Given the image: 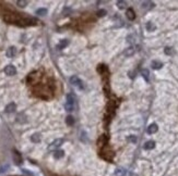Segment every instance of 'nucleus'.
<instances>
[{
    "mask_svg": "<svg viewBox=\"0 0 178 176\" xmlns=\"http://www.w3.org/2000/svg\"><path fill=\"white\" fill-rule=\"evenodd\" d=\"M74 104H75V98L72 94H68L67 95V102L65 104V109L71 112L74 109Z\"/></svg>",
    "mask_w": 178,
    "mask_h": 176,
    "instance_id": "obj_1",
    "label": "nucleus"
},
{
    "mask_svg": "<svg viewBox=\"0 0 178 176\" xmlns=\"http://www.w3.org/2000/svg\"><path fill=\"white\" fill-rule=\"evenodd\" d=\"M70 83L73 86H75L77 88H79V89H83V88H84L83 82H82L78 76H72V77L70 78Z\"/></svg>",
    "mask_w": 178,
    "mask_h": 176,
    "instance_id": "obj_2",
    "label": "nucleus"
},
{
    "mask_svg": "<svg viewBox=\"0 0 178 176\" xmlns=\"http://www.w3.org/2000/svg\"><path fill=\"white\" fill-rule=\"evenodd\" d=\"M5 73L7 75H9V76H13V75L17 74V69H15V67H13V65H7L5 67Z\"/></svg>",
    "mask_w": 178,
    "mask_h": 176,
    "instance_id": "obj_3",
    "label": "nucleus"
},
{
    "mask_svg": "<svg viewBox=\"0 0 178 176\" xmlns=\"http://www.w3.org/2000/svg\"><path fill=\"white\" fill-rule=\"evenodd\" d=\"M62 142H63V139H61V138L54 140V141L50 144V146L48 147V150H54V149H56V148L60 147L62 145Z\"/></svg>",
    "mask_w": 178,
    "mask_h": 176,
    "instance_id": "obj_4",
    "label": "nucleus"
},
{
    "mask_svg": "<svg viewBox=\"0 0 178 176\" xmlns=\"http://www.w3.org/2000/svg\"><path fill=\"white\" fill-rule=\"evenodd\" d=\"M157 129H159L157 125H156L155 123H153V124H151V125L147 127V134H155L157 132Z\"/></svg>",
    "mask_w": 178,
    "mask_h": 176,
    "instance_id": "obj_5",
    "label": "nucleus"
},
{
    "mask_svg": "<svg viewBox=\"0 0 178 176\" xmlns=\"http://www.w3.org/2000/svg\"><path fill=\"white\" fill-rule=\"evenodd\" d=\"M15 55H17V49H15V47H10V48L7 50V57L8 58H13Z\"/></svg>",
    "mask_w": 178,
    "mask_h": 176,
    "instance_id": "obj_6",
    "label": "nucleus"
},
{
    "mask_svg": "<svg viewBox=\"0 0 178 176\" xmlns=\"http://www.w3.org/2000/svg\"><path fill=\"white\" fill-rule=\"evenodd\" d=\"M154 147H155V142H154L153 140H149V141H147V142L144 144L143 148H144L145 150H151V149H154Z\"/></svg>",
    "mask_w": 178,
    "mask_h": 176,
    "instance_id": "obj_7",
    "label": "nucleus"
},
{
    "mask_svg": "<svg viewBox=\"0 0 178 176\" xmlns=\"http://www.w3.org/2000/svg\"><path fill=\"white\" fill-rule=\"evenodd\" d=\"M13 160H14L15 164H18V165L21 164V162H22V158H21V156L17 151H13Z\"/></svg>",
    "mask_w": 178,
    "mask_h": 176,
    "instance_id": "obj_8",
    "label": "nucleus"
},
{
    "mask_svg": "<svg viewBox=\"0 0 178 176\" xmlns=\"http://www.w3.org/2000/svg\"><path fill=\"white\" fill-rule=\"evenodd\" d=\"M126 174H127V171L123 169V167H118L115 171V175L116 176H126Z\"/></svg>",
    "mask_w": 178,
    "mask_h": 176,
    "instance_id": "obj_9",
    "label": "nucleus"
},
{
    "mask_svg": "<svg viewBox=\"0 0 178 176\" xmlns=\"http://www.w3.org/2000/svg\"><path fill=\"white\" fill-rule=\"evenodd\" d=\"M151 67H152V69H154V70H160L161 67H163V63L160 62V61H153V62L151 63Z\"/></svg>",
    "mask_w": 178,
    "mask_h": 176,
    "instance_id": "obj_10",
    "label": "nucleus"
},
{
    "mask_svg": "<svg viewBox=\"0 0 178 176\" xmlns=\"http://www.w3.org/2000/svg\"><path fill=\"white\" fill-rule=\"evenodd\" d=\"M127 18H129V20H131V21H133L135 18V11L132 10V9H128L127 10Z\"/></svg>",
    "mask_w": 178,
    "mask_h": 176,
    "instance_id": "obj_11",
    "label": "nucleus"
},
{
    "mask_svg": "<svg viewBox=\"0 0 178 176\" xmlns=\"http://www.w3.org/2000/svg\"><path fill=\"white\" fill-rule=\"evenodd\" d=\"M145 28H147V32H154V30H156V26L152 22H147V25H145Z\"/></svg>",
    "mask_w": 178,
    "mask_h": 176,
    "instance_id": "obj_12",
    "label": "nucleus"
},
{
    "mask_svg": "<svg viewBox=\"0 0 178 176\" xmlns=\"http://www.w3.org/2000/svg\"><path fill=\"white\" fill-rule=\"evenodd\" d=\"M154 5L153 2H151V1H144V2H142V8H144V9H152L154 8Z\"/></svg>",
    "mask_w": 178,
    "mask_h": 176,
    "instance_id": "obj_13",
    "label": "nucleus"
},
{
    "mask_svg": "<svg viewBox=\"0 0 178 176\" xmlns=\"http://www.w3.org/2000/svg\"><path fill=\"white\" fill-rule=\"evenodd\" d=\"M141 75L147 82H149V78H150V72H149V70H147V69L141 70Z\"/></svg>",
    "mask_w": 178,
    "mask_h": 176,
    "instance_id": "obj_14",
    "label": "nucleus"
},
{
    "mask_svg": "<svg viewBox=\"0 0 178 176\" xmlns=\"http://www.w3.org/2000/svg\"><path fill=\"white\" fill-rule=\"evenodd\" d=\"M15 108H17L15 103H10V104H8V105H7L6 112L7 113H11V112H13V111L15 110Z\"/></svg>",
    "mask_w": 178,
    "mask_h": 176,
    "instance_id": "obj_15",
    "label": "nucleus"
},
{
    "mask_svg": "<svg viewBox=\"0 0 178 176\" xmlns=\"http://www.w3.org/2000/svg\"><path fill=\"white\" fill-rule=\"evenodd\" d=\"M63 154H65V152L62 151V150H55V153H54V157L56 159H60L63 157Z\"/></svg>",
    "mask_w": 178,
    "mask_h": 176,
    "instance_id": "obj_16",
    "label": "nucleus"
},
{
    "mask_svg": "<svg viewBox=\"0 0 178 176\" xmlns=\"http://www.w3.org/2000/svg\"><path fill=\"white\" fill-rule=\"evenodd\" d=\"M68 44H69V42H68L67 39H62L61 42H60V44L57 46V48L58 49H62V48H65L66 46H67Z\"/></svg>",
    "mask_w": 178,
    "mask_h": 176,
    "instance_id": "obj_17",
    "label": "nucleus"
},
{
    "mask_svg": "<svg viewBox=\"0 0 178 176\" xmlns=\"http://www.w3.org/2000/svg\"><path fill=\"white\" fill-rule=\"evenodd\" d=\"M36 14L37 15H46L47 14V10L46 9H44V8H41V9H37L36 10Z\"/></svg>",
    "mask_w": 178,
    "mask_h": 176,
    "instance_id": "obj_18",
    "label": "nucleus"
},
{
    "mask_svg": "<svg viewBox=\"0 0 178 176\" xmlns=\"http://www.w3.org/2000/svg\"><path fill=\"white\" fill-rule=\"evenodd\" d=\"M135 49L133 48V47H130V48H128L125 52H123V55H133L135 53Z\"/></svg>",
    "mask_w": 178,
    "mask_h": 176,
    "instance_id": "obj_19",
    "label": "nucleus"
},
{
    "mask_svg": "<svg viewBox=\"0 0 178 176\" xmlns=\"http://www.w3.org/2000/svg\"><path fill=\"white\" fill-rule=\"evenodd\" d=\"M31 140L34 141V142H39V141H41V136H39V134H34L31 137Z\"/></svg>",
    "mask_w": 178,
    "mask_h": 176,
    "instance_id": "obj_20",
    "label": "nucleus"
},
{
    "mask_svg": "<svg viewBox=\"0 0 178 176\" xmlns=\"http://www.w3.org/2000/svg\"><path fill=\"white\" fill-rule=\"evenodd\" d=\"M66 123H67L68 125H73V123H74L73 116L68 115V116H67V119H66Z\"/></svg>",
    "mask_w": 178,
    "mask_h": 176,
    "instance_id": "obj_21",
    "label": "nucleus"
},
{
    "mask_svg": "<svg viewBox=\"0 0 178 176\" xmlns=\"http://www.w3.org/2000/svg\"><path fill=\"white\" fill-rule=\"evenodd\" d=\"M127 6V3H126V1H117V7L119 8V9H125Z\"/></svg>",
    "mask_w": 178,
    "mask_h": 176,
    "instance_id": "obj_22",
    "label": "nucleus"
},
{
    "mask_svg": "<svg viewBox=\"0 0 178 176\" xmlns=\"http://www.w3.org/2000/svg\"><path fill=\"white\" fill-rule=\"evenodd\" d=\"M17 5L19 7H25L27 5V1L26 0H21V1H17Z\"/></svg>",
    "mask_w": 178,
    "mask_h": 176,
    "instance_id": "obj_23",
    "label": "nucleus"
},
{
    "mask_svg": "<svg viewBox=\"0 0 178 176\" xmlns=\"http://www.w3.org/2000/svg\"><path fill=\"white\" fill-rule=\"evenodd\" d=\"M137 136H133V135H131V136H129L128 137V141H130V142H133V144H135L137 142Z\"/></svg>",
    "mask_w": 178,
    "mask_h": 176,
    "instance_id": "obj_24",
    "label": "nucleus"
},
{
    "mask_svg": "<svg viewBox=\"0 0 178 176\" xmlns=\"http://www.w3.org/2000/svg\"><path fill=\"white\" fill-rule=\"evenodd\" d=\"M106 10H98L97 11V16H104V15H106Z\"/></svg>",
    "mask_w": 178,
    "mask_h": 176,
    "instance_id": "obj_25",
    "label": "nucleus"
},
{
    "mask_svg": "<svg viewBox=\"0 0 178 176\" xmlns=\"http://www.w3.org/2000/svg\"><path fill=\"white\" fill-rule=\"evenodd\" d=\"M164 51H165L166 55H172V53H173V49H172V48H169V47H166Z\"/></svg>",
    "mask_w": 178,
    "mask_h": 176,
    "instance_id": "obj_26",
    "label": "nucleus"
},
{
    "mask_svg": "<svg viewBox=\"0 0 178 176\" xmlns=\"http://www.w3.org/2000/svg\"><path fill=\"white\" fill-rule=\"evenodd\" d=\"M8 167H9L8 165H6V166H3V167H0V173H2V172H5V171H6L7 169H8Z\"/></svg>",
    "mask_w": 178,
    "mask_h": 176,
    "instance_id": "obj_27",
    "label": "nucleus"
}]
</instances>
